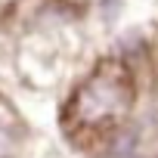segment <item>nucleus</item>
Listing matches in <instances>:
<instances>
[{
  "mask_svg": "<svg viewBox=\"0 0 158 158\" xmlns=\"http://www.w3.org/2000/svg\"><path fill=\"white\" fill-rule=\"evenodd\" d=\"M13 155V139L6 130H0V158H10Z\"/></svg>",
  "mask_w": 158,
  "mask_h": 158,
  "instance_id": "nucleus-1",
  "label": "nucleus"
}]
</instances>
